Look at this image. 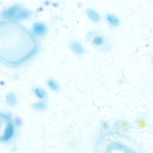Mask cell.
Masks as SVG:
<instances>
[{"instance_id":"277c9868","label":"cell","mask_w":153,"mask_h":153,"mask_svg":"<svg viewBox=\"0 0 153 153\" xmlns=\"http://www.w3.org/2000/svg\"><path fill=\"white\" fill-rule=\"evenodd\" d=\"M86 13L89 19L94 22L99 23L101 21L100 15L94 10L88 9L86 10Z\"/></svg>"},{"instance_id":"8992f818","label":"cell","mask_w":153,"mask_h":153,"mask_svg":"<svg viewBox=\"0 0 153 153\" xmlns=\"http://www.w3.org/2000/svg\"><path fill=\"white\" fill-rule=\"evenodd\" d=\"M35 94L39 99L42 100H46L47 95L46 92L43 89L40 87H36L34 90Z\"/></svg>"},{"instance_id":"8fae6325","label":"cell","mask_w":153,"mask_h":153,"mask_svg":"<svg viewBox=\"0 0 153 153\" xmlns=\"http://www.w3.org/2000/svg\"><path fill=\"white\" fill-rule=\"evenodd\" d=\"M139 125L141 128H144L146 126V122L145 120L143 119L139 121Z\"/></svg>"},{"instance_id":"3957f363","label":"cell","mask_w":153,"mask_h":153,"mask_svg":"<svg viewBox=\"0 0 153 153\" xmlns=\"http://www.w3.org/2000/svg\"><path fill=\"white\" fill-rule=\"evenodd\" d=\"M33 30L36 35L42 37L44 36L46 33L47 28L44 24L38 22L34 25Z\"/></svg>"},{"instance_id":"52a82bcc","label":"cell","mask_w":153,"mask_h":153,"mask_svg":"<svg viewBox=\"0 0 153 153\" xmlns=\"http://www.w3.org/2000/svg\"><path fill=\"white\" fill-rule=\"evenodd\" d=\"M70 46L71 50L76 53L81 54L84 52V49L77 42H73Z\"/></svg>"},{"instance_id":"7a4b0ae2","label":"cell","mask_w":153,"mask_h":153,"mask_svg":"<svg viewBox=\"0 0 153 153\" xmlns=\"http://www.w3.org/2000/svg\"><path fill=\"white\" fill-rule=\"evenodd\" d=\"M13 132V126L9 119L0 116V141L8 140L12 136Z\"/></svg>"},{"instance_id":"9c48e42d","label":"cell","mask_w":153,"mask_h":153,"mask_svg":"<svg viewBox=\"0 0 153 153\" xmlns=\"http://www.w3.org/2000/svg\"><path fill=\"white\" fill-rule=\"evenodd\" d=\"M32 107L36 110L41 111L46 109L47 107V105L44 102H39L34 103Z\"/></svg>"},{"instance_id":"7c38bea8","label":"cell","mask_w":153,"mask_h":153,"mask_svg":"<svg viewBox=\"0 0 153 153\" xmlns=\"http://www.w3.org/2000/svg\"><path fill=\"white\" fill-rule=\"evenodd\" d=\"M74 146L73 143L72 142H70L68 143V146L70 148L73 147Z\"/></svg>"},{"instance_id":"6da1fadb","label":"cell","mask_w":153,"mask_h":153,"mask_svg":"<svg viewBox=\"0 0 153 153\" xmlns=\"http://www.w3.org/2000/svg\"><path fill=\"white\" fill-rule=\"evenodd\" d=\"M87 38L91 44L96 50L101 52L109 51L111 47V43L107 36L102 31L98 29L90 31Z\"/></svg>"},{"instance_id":"ba28073f","label":"cell","mask_w":153,"mask_h":153,"mask_svg":"<svg viewBox=\"0 0 153 153\" xmlns=\"http://www.w3.org/2000/svg\"><path fill=\"white\" fill-rule=\"evenodd\" d=\"M47 84L48 87L54 91H57L59 89V86L58 83L52 79H49L48 80Z\"/></svg>"},{"instance_id":"5b68a950","label":"cell","mask_w":153,"mask_h":153,"mask_svg":"<svg viewBox=\"0 0 153 153\" xmlns=\"http://www.w3.org/2000/svg\"><path fill=\"white\" fill-rule=\"evenodd\" d=\"M105 19L107 22L112 26H117L120 24V22L118 18L114 15L107 14L105 17Z\"/></svg>"},{"instance_id":"30bf717a","label":"cell","mask_w":153,"mask_h":153,"mask_svg":"<svg viewBox=\"0 0 153 153\" xmlns=\"http://www.w3.org/2000/svg\"><path fill=\"white\" fill-rule=\"evenodd\" d=\"M120 127L121 130L126 131L128 129L129 125L127 122L124 121L121 123Z\"/></svg>"}]
</instances>
